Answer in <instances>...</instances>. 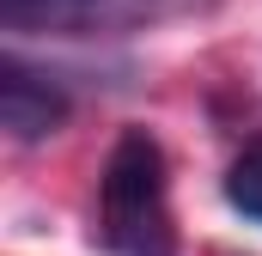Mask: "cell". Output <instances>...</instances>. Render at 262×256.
Returning a JSON list of instances; mask_svg holds the SVG:
<instances>
[{"mask_svg": "<svg viewBox=\"0 0 262 256\" xmlns=\"http://www.w3.org/2000/svg\"><path fill=\"white\" fill-rule=\"evenodd\" d=\"M98 238L110 256H171L177 226H171V177L165 153L146 128L116 134L104 177H98Z\"/></svg>", "mask_w": 262, "mask_h": 256, "instance_id": "obj_1", "label": "cell"}, {"mask_svg": "<svg viewBox=\"0 0 262 256\" xmlns=\"http://www.w3.org/2000/svg\"><path fill=\"white\" fill-rule=\"evenodd\" d=\"M213 12V0H0V25L18 37H67V43H92V37H134V31H159L177 18Z\"/></svg>", "mask_w": 262, "mask_h": 256, "instance_id": "obj_2", "label": "cell"}, {"mask_svg": "<svg viewBox=\"0 0 262 256\" xmlns=\"http://www.w3.org/2000/svg\"><path fill=\"white\" fill-rule=\"evenodd\" d=\"M67 122V92L55 73H37V67H25L18 55H6L0 61V128L12 134V140H43V134H55Z\"/></svg>", "mask_w": 262, "mask_h": 256, "instance_id": "obj_3", "label": "cell"}, {"mask_svg": "<svg viewBox=\"0 0 262 256\" xmlns=\"http://www.w3.org/2000/svg\"><path fill=\"white\" fill-rule=\"evenodd\" d=\"M226 201H232L244 220H256V226H262V134L226 165Z\"/></svg>", "mask_w": 262, "mask_h": 256, "instance_id": "obj_4", "label": "cell"}]
</instances>
